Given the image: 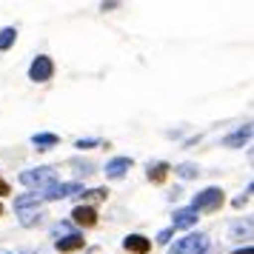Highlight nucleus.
Masks as SVG:
<instances>
[{
	"label": "nucleus",
	"mask_w": 254,
	"mask_h": 254,
	"mask_svg": "<svg viewBox=\"0 0 254 254\" xmlns=\"http://www.w3.org/2000/svg\"><path fill=\"white\" fill-rule=\"evenodd\" d=\"M172 237H174V229H163L160 234H157V243H160V246H166Z\"/></svg>",
	"instance_id": "412c9836"
},
{
	"label": "nucleus",
	"mask_w": 254,
	"mask_h": 254,
	"mask_svg": "<svg viewBox=\"0 0 254 254\" xmlns=\"http://www.w3.org/2000/svg\"><path fill=\"white\" fill-rule=\"evenodd\" d=\"M174 174H180L183 180H191V177L200 174V166H194V163H180V166H174Z\"/></svg>",
	"instance_id": "f3484780"
},
{
	"label": "nucleus",
	"mask_w": 254,
	"mask_h": 254,
	"mask_svg": "<svg viewBox=\"0 0 254 254\" xmlns=\"http://www.w3.org/2000/svg\"><path fill=\"white\" fill-rule=\"evenodd\" d=\"M69 231V223H58L55 229H52V234H66Z\"/></svg>",
	"instance_id": "5701e85b"
},
{
	"label": "nucleus",
	"mask_w": 254,
	"mask_h": 254,
	"mask_svg": "<svg viewBox=\"0 0 254 254\" xmlns=\"http://www.w3.org/2000/svg\"><path fill=\"white\" fill-rule=\"evenodd\" d=\"M97 146H100V140L97 137H86V140H77V143H74V149H80V151H89V149H97Z\"/></svg>",
	"instance_id": "aec40b11"
},
{
	"label": "nucleus",
	"mask_w": 254,
	"mask_h": 254,
	"mask_svg": "<svg viewBox=\"0 0 254 254\" xmlns=\"http://www.w3.org/2000/svg\"><path fill=\"white\" fill-rule=\"evenodd\" d=\"M117 6H120V3H100V9H103V12H112V9H117Z\"/></svg>",
	"instance_id": "393cba45"
},
{
	"label": "nucleus",
	"mask_w": 254,
	"mask_h": 254,
	"mask_svg": "<svg viewBox=\"0 0 254 254\" xmlns=\"http://www.w3.org/2000/svg\"><path fill=\"white\" fill-rule=\"evenodd\" d=\"M83 243H86V237L77 234V231H71V234H66V237H58V240H55V249H58L60 254H69V252L83 249Z\"/></svg>",
	"instance_id": "6e6552de"
},
{
	"label": "nucleus",
	"mask_w": 254,
	"mask_h": 254,
	"mask_svg": "<svg viewBox=\"0 0 254 254\" xmlns=\"http://www.w3.org/2000/svg\"><path fill=\"white\" fill-rule=\"evenodd\" d=\"M249 191H252V186H249V189H246V194H240V197H234V208H243V203H249Z\"/></svg>",
	"instance_id": "4be33fe9"
},
{
	"label": "nucleus",
	"mask_w": 254,
	"mask_h": 254,
	"mask_svg": "<svg viewBox=\"0 0 254 254\" xmlns=\"http://www.w3.org/2000/svg\"><path fill=\"white\" fill-rule=\"evenodd\" d=\"M197 217H200V214H197L191 206L177 208V211L172 214V229H191V226L197 223Z\"/></svg>",
	"instance_id": "0eeeda50"
},
{
	"label": "nucleus",
	"mask_w": 254,
	"mask_h": 254,
	"mask_svg": "<svg viewBox=\"0 0 254 254\" xmlns=\"http://www.w3.org/2000/svg\"><path fill=\"white\" fill-rule=\"evenodd\" d=\"M23 186H29V189H46V186L58 183V172L52 169V166H40V169H29V172H23L20 177H17Z\"/></svg>",
	"instance_id": "7ed1b4c3"
},
{
	"label": "nucleus",
	"mask_w": 254,
	"mask_h": 254,
	"mask_svg": "<svg viewBox=\"0 0 254 254\" xmlns=\"http://www.w3.org/2000/svg\"><path fill=\"white\" fill-rule=\"evenodd\" d=\"M206 252H208V234H203V231L186 234L169 249V254H206Z\"/></svg>",
	"instance_id": "f257e3e1"
},
{
	"label": "nucleus",
	"mask_w": 254,
	"mask_h": 254,
	"mask_svg": "<svg viewBox=\"0 0 254 254\" xmlns=\"http://www.w3.org/2000/svg\"><path fill=\"white\" fill-rule=\"evenodd\" d=\"M223 200H226L223 189H217V186H208V189H203V191H197V194H194L191 208H194L197 214H200V211H217V208L223 206Z\"/></svg>",
	"instance_id": "20e7f679"
},
{
	"label": "nucleus",
	"mask_w": 254,
	"mask_h": 254,
	"mask_svg": "<svg viewBox=\"0 0 254 254\" xmlns=\"http://www.w3.org/2000/svg\"><path fill=\"white\" fill-rule=\"evenodd\" d=\"M231 254H254V252H252V246H246V249H237V252H231Z\"/></svg>",
	"instance_id": "a878e982"
},
{
	"label": "nucleus",
	"mask_w": 254,
	"mask_h": 254,
	"mask_svg": "<svg viewBox=\"0 0 254 254\" xmlns=\"http://www.w3.org/2000/svg\"><path fill=\"white\" fill-rule=\"evenodd\" d=\"M6 194H9V183H6V180L0 177V197H6Z\"/></svg>",
	"instance_id": "b1692460"
},
{
	"label": "nucleus",
	"mask_w": 254,
	"mask_h": 254,
	"mask_svg": "<svg viewBox=\"0 0 254 254\" xmlns=\"http://www.w3.org/2000/svg\"><path fill=\"white\" fill-rule=\"evenodd\" d=\"M32 206H40V197L32 191V194H20L14 197V208H32Z\"/></svg>",
	"instance_id": "a211bd4d"
},
{
	"label": "nucleus",
	"mask_w": 254,
	"mask_h": 254,
	"mask_svg": "<svg viewBox=\"0 0 254 254\" xmlns=\"http://www.w3.org/2000/svg\"><path fill=\"white\" fill-rule=\"evenodd\" d=\"M17 220H20V226L32 229V226H37V223L43 220V208H40V206H32V208H17Z\"/></svg>",
	"instance_id": "9b49d317"
},
{
	"label": "nucleus",
	"mask_w": 254,
	"mask_h": 254,
	"mask_svg": "<svg viewBox=\"0 0 254 254\" xmlns=\"http://www.w3.org/2000/svg\"><path fill=\"white\" fill-rule=\"evenodd\" d=\"M60 137L58 134H52V131H40V134H32V146L35 149H52V146H58Z\"/></svg>",
	"instance_id": "ddd939ff"
},
{
	"label": "nucleus",
	"mask_w": 254,
	"mask_h": 254,
	"mask_svg": "<svg viewBox=\"0 0 254 254\" xmlns=\"http://www.w3.org/2000/svg\"><path fill=\"white\" fill-rule=\"evenodd\" d=\"M14 40H17V29H14V26L0 29V52H9V49L14 46Z\"/></svg>",
	"instance_id": "2eb2a0df"
},
{
	"label": "nucleus",
	"mask_w": 254,
	"mask_h": 254,
	"mask_svg": "<svg viewBox=\"0 0 254 254\" xmlns=\"http://www.w3.org/2000/svg\"><path fill=\"white\" fill-rule=\"evenodd\" d=\"M169 172H172V166H169V163H163V160L149 163V180H151V183H163Z\"/></svg>",
	"instance_id": "4468645a"
},
{
	"label": "nucleus",
	"mask_w": 254,
	"mask_h": 254,
	"mask_svg": "<svg viewBox=\"0 0 254 254\" xmlns=\"http://www.w3.org/2000/svg\"><path fill=\"white\" fill-rule=\"evenodd\" d=\"M131 169V157H112V160L106 163V177H112V180H120L123 174Z\"/></svg>",
	"instance_id": "1a4fd4ad"
},
{
	"label": "nucleus",
	"mask_w": 254,
	"mask_h": 254,
	"mask_svg": "<svg viewBox=\"0 0 254 254\" xmlns=\"http://www.w3.org/2000/svg\"><path fill=\"white\" fill-rule=\"evenodd\" d=\"M83 186L77 183V180H66V183H52L46 186V189H40V191H35L37 197H40V203H49V200H66V197H74L80 194Z\"/></svg>",
	"instance_id": "f03ea898"
},
{
	"label": "nucleus",
	"mask_w": 254,
	"mask_h": 254,
	"mask_svg": "<svg viewBox=\"0 0 254 254\" xmlns=\"http://www.w3.org/2000/svg\"><path fill=\"white\" fill-rule=\"evenodd\" d=\"M249 234H252V220H246V223H231V229H229L231 240H243V237H249Z\"/></svg>",
	"instance_id": "dca6fc26"
},
{
	"label": "nucleus",
	"mask_w": 254,
	"mask_h": 254,
	"mask_svg": "<svg viewBox=\"0 0 254 254\" xmlns=\"http://www.w3.org/2000/svg\"><path fill=\"white\" fill-rule=\"evenodd\" d=\"M29 77L35 83H46L55 77V63H52V58H46V55H37L35 60H32V66H29Z\"/></svg>",
	"instance_id": "39448f33"
},
{
	"label": "nucleus",
	"mask_w": 254,
	"mask_h": 254,
	"mask_svg": "<svg viewBox=\"0 0 254 254\" xmlns=\"http://www.w3.org/2000/svg\"><path fill=\"white\" fill-rule=\"evenodd\" d=\"M0 214H3V203H0Z\"/></svg>",
	"instance_id": "bb28decb"
},
{
	"label": "nucleus",
	"mask_w": 254,
	"mask_h": 254,
	"mask_svg": "<svg viewBox=\"0 0 254 254\" xmlns=\"http://www.w3.org/2000/svg\"><path fill=\"white\" fill-rule=\"evenodd\" d=\"M249 140H252V123H246V126L234 128L231 134H226V137H223V146H226V149H243Z\"/></svg>",
	"instance_id": "423d86ee"
},
{
	"label": "nucleus",
	"mask_w": 254,
	"mask_h": 254,
	"mask_svg": "<svg viewBox=\"0 0 254 254\" xmlns=\"http://www.w3.org/2000/svg\"><path fill=\"white\" fill-rule=\"evenodd\" d=\"M106 189H92V191H80V206H86V203H94V200H106Z\"/></svg>",
	"instance_id": "6ab92c4d"
},
{
	"label": "nucleus",
	"mask_w": 254,
	"mask_h": 254,
	"mask_svg": "<svg viewBox=\"0 0 254 254\" xmlns=\"http://www.w3.org/2000/svg\"><path fill=\"white\" fill-rule=\"evenodd\" d=\"M123 249L126 252H134V254H146L151 249L149 237H143V234H128L126 240H123Z\"/></svg>",
	"instance_id": "f8f14e48"
},
{
	"label": "nucleus",
	"mask_w": 254,
	"mask_h": 254,
	"mask_svg": "<svg viewBox=\"0 0 254 254\" xmlns=\"http://www.w3.org/2000/svg\"><path fill=\"white\" fill-rule=\"evenodd\" d=\"M71 223H77V226H94L97 223V211H94L92 206H74V211H71Z\"/></svg>",
	"instance_id": "9d476101"
}]
</instances>
